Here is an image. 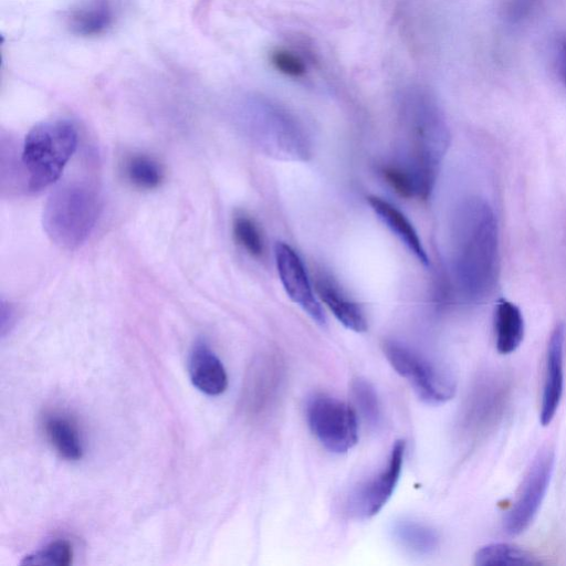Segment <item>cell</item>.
<instances>
[{
	"label": "cell",
	"mask_w": 566,
	"mask_h": 566,
	"mask_svg": "<svg viewBox=\"0 0 566 566\" xmlns=\"http://www.w3.org/2000/svg\"><path fill=\"white\" fill-rule=\"evenodd\" d=\"M380 174L400 197L427 199L433 186L407 164L398 160L380 168Z\"/></svg>",
	"instance_id": "19"
},
{
	"label": "cell",
	"mask_w": 566,
	"mask_h": 566,
	"mask_svg": "<svg viewBox=\"0 0 566 566\" xmlns=\"http://www.w3.org/2000/svg\"><path fill=\"white\" fill-rule=\"evenodd\" d=\"M127 179L137 188L150 190L157 188L163 181L160 166L150 157L135 155L125 166Z\"/></svg>",
	"instance_id": "23"
},
{
	"label": "cell",
	"mask_w": 566,
	"mask_h": 566,
	"mask_svg": "<svg viewBox=\"0 0 566 566\" xmlns=\"http://www.w3.org/2000/svg\"><path fill=\"white\" fill-rule=\"evenodd\" d=\"M356 406L370 426H378L381 420L380 403L375 388L365 379L357 378L352 384Z\"/></svg>",
	"instance_id": "25"
},
{
	"label": "cell",
	"mask_w": 566,
	"mask_h": 566,
	"mask_svg": "<svg viewBox=\"0 0 566 566\" xmlns=\"http://www.w3.org/2000/svg\"><path fill=\"white\" fill-rule=\"evenodd\" d=\"M315 286L319 298L346 328L357 333L367 329V322L360 307L349 300L331 277L325 274L317 275Z\"/></svg>",
	"instance_id": "14"
},
{
	"label": "cell",
	"mask_w": 566,
	"mask_h": 566,
	"mask_svg": "<svg viewBox=\"0 0 566 566\" xmlns=\"http://www.w3.org/2000/svg\"><path fill=\"white\" fill-rule=\"evenodd\" d=\"M555 464L553 449H541L533 458L510 507L504 530L509 535H520L525 532L534 521L547 492Z\"/></svg>",
	"instance_id": "8"
},
{
	"label": "cell",
	"mask_w": 566,
	"mask_h": 566,
	"mask_svg": "<svg viewBox=\"0 0 566 566\" xmlns=\"http://www.w3.org/2000/svg\"><path fill=\"white\" fill-rule=\"evenodd\" d=\"M72 546L67 541L57 539L25 556L22 565L67 566L72 563Z\"/></svg>",
	"instance_id": "26"
},
{
	"label": "cell",
	"mask_w": 566,
	"mask_h": 566,
	"mask_svg": "<svg viewBox=\"0 0 566 566\" xmlns=\"http://www.w3.org/2000/svg\"><path fill=\"white\" fill-rule=\"evenodd\" d=\"M97 192L82 181L57 187L43 210V228L50 240L63 250H75L85 242L98 218Z\"/></svg>",
	"instance_id": "3"
},
{
	"label": "cell",
	"mask_w": 566,
	"mask_h": 566,
	"mask_svg": "<svg viewBox=\"0 0 566 566\" xmlns=\"http://www.w3.org/2000/svg\"><path fill=\"white\" fill-rule=\"evenodd\" d=\"M188 371L192 385L206 395L218 396L228 387L221 360L202 340L197 342L190 352Z\"/></svg>",
	"instance_id": "13"
},
{
	"label": "cell",
	"mask_w": 566,
	"mask_h": 566,
	"mask_svg": "<svg viewBox=\"0 0 566 566\" xmlns=\"http://www.w3.org/2000/svg\"><path fill=\"white\" fill-rule=\"evenodd\" d=\"M271 61L277 71L290 77H300L306 72L303 59L295 52L285 49L273 51Z\"/></svg>",
	"instance_id": "27"
},
{
	"label": "cell",
	"mask_w": 566,
	"mask_h": 566,
	"mask_svg": "<svg viewBox=\"0 0 566 566\" xmlns=\"http://www.w3.org/2000/svg\"><path fill=\"white\" fill-rule=\"evenodd\" d=\"M306 418L312 433L331 452H347L358 441L356 413L338 399L314 396L307 403Z\"/></svg>",
	"instance_id": "6"
},
{
	"label": "cell",
	"mask_w": 566,
	"mask_h": 566,
	"mask_svg": "<svg viewBox=\"0 0 566 566\" xmlns=\"http://www.w3.org/2000/svg\"><path fill=\"white\" fill-rule=\"evenodd\" d=\"M249 132L253 143L274 158L304 160L310 156V144L302 127L276 106H265Z\"/></svg>",
	"instance_id": "7"
},
{
	"label": "cell",
	"mask_w": 566,
	"mask_h": 566,
	"mask_svg": "<svg viewBox=\"0 0 566 566\" xmlns=\"http://www.w3.org/2000/svg\"><path fill=\"white\" fill-rule=\"evenodd\" d=\"M398 106L399 122L407 142V153L400 161L434 182L450 139L441 109L434 97L417 85L402 90Z\"/></svg>",
	"instance_id": "2"
},
{
	"label": "cell",
	"mask_w": 566,
	"mask_h": 566,
	"mask_svg": "<svg viewBox=\"0 0 566 566\" xmlns=\"http://www.w3.org/2000/svg\"><path fill=\"white\" fill-rule=\"evenodd\" d=\"M384 354L418 396L429 403H442L455 394L452 376L418 352L396 340H386Z\"/></svg>",
	"instance_id": "5"
},
{
	"label": "cell",
	"mask_w": 566,
	"mask_h": 566,
	"mask_svg": "<svg viewBox=\"0 0 566 566\" xmlns=\"http://www.w3.org/2000/svg\"><path fill=\"white\" fill-rule=\"evenodd\" d=\"M493 210L483 199L469 198L453 223V271L462 297L479 302L497 279L499 235Z\"/></svg>",
	"instance_id": "1"
},
{
	"label": "cell",
	"mask_w": 566,
	"mask_h": 566,
	"mask_svg": "<svg viewBox=\"0 0 566 566\" xmlns=\"http://www.w3.org/2000/svg\"><path fill=\"white\" fill-rule=\"evenodd\" d=\"M394 535L405 548L421 555L430 554L439 544V536L433 528L415 521L396 523Z\"/></svg>",
	"instance_id": "22"
},
{
	"label": "cell",
	"mask_w": 566,
	"mask_h": 566,
	"mask_svg": "<svg viewBox=\"0 0 566 566\" xmlns=\"http://www.w3.org/2000/svg\"><path fill=\"white\" fill-rule=\"evenodd\" d=\"M232 231L235 241L252 256L263 254L264 244L261 232L249 216L239 213L233 218Z\"/></svg>",
	"instance_id": "24"
},
{
	"label": "cell",
	"mask_w": 566,
	"mask_h": 566,
	"mask_svg": "<svg viewBox=\"0 0 566 566\" xmlns=\"http://www.w3.org/2000/svg\"><path fill=\"white\" fill-rule=\"evenodd\" d=\"M525 324L520 307L505 298H500L494 312V335L497 352L502 355L515 352L523 342Z\"/></svg>",
	"instance_id": "16"
},
{
	"label": "cell",
	"mask_w": 566,
	"mask_h": 566,
	"mask_svg": "<svg viewBox=\"0 0 566 566\" xmlns=\"http://www.w3.org/2000/svg\"><path fill=\"white\" fill-rule=\"evenodd\" d=\"M274 255L280 280L287 296L313 321L325 325L324 312L314 296L298 254L289 244L277 242L274 247Z\"/></svg>",
	"instance_id": "10"
},
{
	"label": "cell",
	"mask_w": 566,
	"mask_h": 566,
	"mask_svg": "<svg viewBox=\"0 0 566 566\" xmlns=\"http://www.w3.org/2000/svg\"><path fill=\"white\" fill-rule=\"evenodd\" d=\"M285 366L277 353L256 357L248 373L244 387V407L253 418L266 416L275 408L284 385Z\"/></svg>",
	"instance_id": "9"
},
{
	"label": "cell",
	"mask_w": 566,
	"mask_h": 566,
	"mask_svg": "<svg viewBox=\"0 0 566 566\" xmlns=\"http://www.w3.org/2000/svg\"><path fill=\"white\" fill-rule=\"evenodd\" d=\"M491 382H479L471 391L463 406L460 417L461 432L467 437H475L485 429L491 421V411L494 407V398L500 392H494Z\"/></svg>",
	"instance_id": "17"
},
{
	"label": "cell",
	"mask_w": 566,
	"mask_h": 566,
	"mask_svg": "<svg viewBox=\"0 0 566 566\" xmlns=\"http://www.w3.org/2000/svg\"><path fill=\"white\" fill-rule=\"evenodd\" d=\"M76 145V129L67 120L57 119L35 125L25 136L21 150L29 191H41L54 184L73 156Z\"/></svg>",
	"instance_id": "4"
},
{
	"label": "cell",
	"mask_w": 566,
	"mask_h": 566,
	"mask_svg": "<svg viewBox=\"0 0 566 566\" xmlns=\"http://www.w3.org/2000/svg\"><path fill=\"white\" fill-rule=\"evenodd\" d=\"M406 443L398 440L392 446L387 467L374 479L360 486L353 497L355 513L370 517L388 502L398 483L403 463Z\"/></svg>",
	"instance_id": "11"
},
{
	"label": "cell",
	"mask_w": 566,
	"mask_h": 566,
	"mask_svg": "<svg viewBox=\"0 0 566 566\" xmlns=\"http://www.w3.org/2000/svg\"><path fill=\"white\" fill-rule=\"evenodd\" d=\"M44 432L54 450L69 461L83 455V442L75 422L67 416L53 413L44 420Z\"/></svg>",
	"instance_id": "18"
},
{
	"label": "cell",
	"mask_w": 566,
	"mask_h": 566,
	"mask_svg": "<svg viewBox=\"0 0 566 566\" xmlns=\"http://www.w3.org/2000/svg\"><path fill=\"white\" fill-rule=\"evenodd\" d=\"M113 21L107 0H94L91 4L73 11L70 17L72 30L81 35H98L105 32Z\"/></svg>",
	"instance_id": "21"
},
{
	"label": "cell",
	"mask_w": 566,
	"mask_h": 566,
	"mask_svg": "<svg viewBox=\"0 0 566 566\" xmlns=\"http://www.w3.org/2000/svg\"><path fill=\"white\" fill-rule=\"evenodd\" d=\"M558 64L560 74L566 83V40H563L559 45Z\"/></svg>",
	"instance_id": "28"
},
{
	"label": "cell",
	"mask_w": 566,
	"mask_h": 566,
	"mask_svg": "<svg viewBox=\"0 0 566 566\" xmlns=\"http://www.w3.org/2000/svg\"><path fill=\"white\" fill-rule=\"evenodd\" d=\"M564 344L565 327L557 324L553 329L546 349L545 373L539 410V420L547 426L554 419L564 391Z\"/></svg>",
	"instance_id": "12"
},
{
	"label": "cell",
	"mask_w": 566,
	"mask_h": 566,
	"mask_svg": "<svg viewBox=\"0 0 566 566\" xmlns=\"http://www.w3.org/2000/svg\"><path fill=\"white\" fill-rule=\"evenodd\" d=\"M367 201L378 218L395 233L419 262L428 265L429 259L426 250L407 217L397 207L380 197L368 196Z\"/></svg>",
	"instance_id": "15"
},
{
	"label": "cell",
	"mask_w": 566,
	"mask_h": 566,
	"mask_svg": "<svg viewBox=\"0 0 566 566\" xmlns=\"http://www.w3.org/2000/svg\"><path fill=\"white\" fill-rule=\"evenodd\" d=\"M473 562L478 566H530L541 564L531 552L509 543H491L480 547Z\"/></svg>",
	"instance_id": "20"
}]
</instances>
